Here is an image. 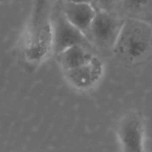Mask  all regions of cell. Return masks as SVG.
I'll use <instances>...</instances> for the list:
<instances>
[{
  "label": "cell",
  "instance_id": "cell-1",
  "mask_svg": "<svg viewBox=\"0 0 152 152\" xmlns=\"http://www.w3.org/2000/svg\"><path fill=\"white\" fill-rule=\"evenodd\" d=\"M23 61L38 67L53 53L52 9L48 0H34L19 43Z\"/></svg>",
  "mask_w": 152,
  "mask_h": 152
},
{
  "label": "cell",
  "instance_id": "cell-2",
  "mask_svg": "<svg viewBox=\"0 0 152 152\" xmlns=\"http://www.w3.org/2000/svg\"><path fill=\"white\" fill-rule=\"evenodd\" d=\"M112 54L127 66L146 63L152 57V23L125 17Z\"/></svg>",
  "mask_w": 152,
  "mask_h": 152
},
{
  "label": "cell",
  "instance_id": "cell-3",
  "mask_svg": "<svg viewBox=\"0 0 152 152\" xmlns=\"http://www.w3.org/2000/svg\"><path fill=\"white\" fill-rule=\"evenodd\" d=\"M125 17L121 13L97 12L85 37L97 54H112Z\"/></svg>",
  "mask_w": 152,
  "mask_h": 152
},
{
  "label": "cell",
  "instance_id": "cell-4",
  "mask_svg": "<svg viewBox=\"0 0 152 152\" xmlns=\"http://www.w3.org/2000/svg\"><path fill=\"white\" fill-rule=\"evenodd\" d=\"M117 137L122 152H146L144 118L137 110L126 113L117 126Z\"/></svg>",
  "mask_w": 152,
  "mask_h": 152
},
{
  "label": "cell",
  "instance_id": "cell-5",
  "mask_svg": "<svg viewBox=\"0 0 152 152\" xmlns=\"http://www.w3.org/2000/svg\"><path fill=\"white\" fill-rule=\"evenodd\" d=\"M64 77L70 87L80 92H88L96 88L104 75V63L99 55L80 67L64 71Z\"/></svg>",
  "mask_w": 152,
  "mask_h": 152
},
{
  "label": "cell",
  "instance_id": "cell-6",
  "mask_svg": "<svg viewBox=\"0 0 152 152\" xmlns=\"http://www.w3.org/2000/svg\"><path fill=\"white\" fill-rule=\"evenodd\" d=\"M53 23V54L61 52L74 45L91 46L85 34L74 27L63 15L57 5L52 9Z\"/></svg>",
  "mask_w": 152,
  "mask_h": 152
},
{
  "label": "cell",
  "instance_id": "cell-7",
  "mask_svg": "<svg viewBox=\"0 0 152 152\" xmlns=\"http://www.w3.org/2000/svg\"><path fill=\"white\" fill-rule=\"evenodd\" d=\"M56 5L66 19L83 34L90 27L96 16V11L90 2H61Z\"/></svg>",
  "mask_w": 152,
  "mask_h": 152
},
{
  "label": "cell",
  "instance_id": "cell-8",
  "mask_svg": "<svg viewBox=\"0 0 152 152\" xmlns=\"http://www.w3.org/2000/svg\"><path fill=\"white\" fill-rule=\"evenodd\" d=\"M96 55V51L88 45H74L55 54L56 61L61 71L74 69L89 63Z\"/></svg>",
  "mask_w": 152,
  "mask_h": 152
},
{
  "label": "cell",
  "instance_id": "cell-9",
  "mask_svg": "<svg viewBox=\"0 0 152 152\" xmlns=\"http://www.w3.org/2000/svg\"><path fill=\"white\" fill-rule=\"evenodd\" d=\"M121 13L124 17L152 21V0H122Z\"/></svg>",
  "mask_w": 152,
  "mask_h": 152
},
{
  "label": "cell",
  "instance_id": "cell-10",
  "mask_svg": "<svg viewBox=\"0 0 152 152\" xmlns=\"http://www.w3.org/2000/svg\"><path fill=\"white\" fill-rule=\"evenodd\" d=\"M89 2L97 12L121 13L122 0H89Z\"/></svg>",
  "mask_w": 152,
  "mask_h": 152
},
{
  "label": "cell",
  "instance_id": "cell-11",
  "mask_svg": "<svg viewBox=\"0 0 152 152\" xmlns=\"http://www.w3.org/2000/svg\"><path fill=\"white\" fill-rule=\"evenodd\" d=\"M24 0H0V3H18V2H22Z\"/></svg>",
  "mask_w": 152,
  "mask_h": 152
},
{
  "label": "cell",
  "instance_id": "cell-12",
  "mask_svg": "<svg viewBox=\"0 0 152 152\" xmlns=\"http://www.w3.org/2000/svg\"><path fill=\"white\" fill-rule=\"evenodd\" d=\"M61 2H89V0H57Z\"/></svg>",
  "mask_w": 152,
  "mask_h": 152
}]
</instances>
